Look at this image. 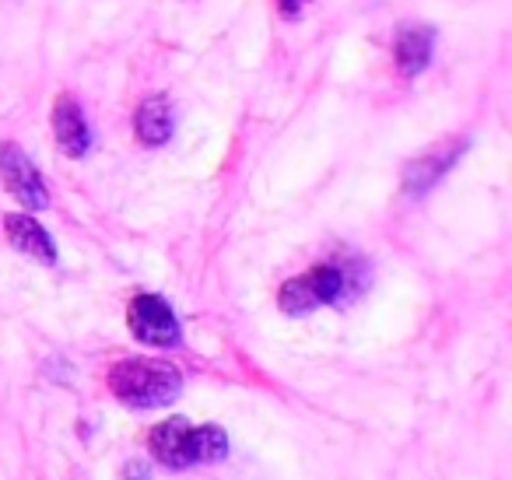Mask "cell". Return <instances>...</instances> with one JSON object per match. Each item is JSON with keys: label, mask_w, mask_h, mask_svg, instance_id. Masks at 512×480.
I'll return each instance as SVG.
<instances>
[{"label": "cell", "mask_w": 512, "mask_h": 480, "mask_svg": "<svg viewBox=\"0 0 512 480\" xmlns=\"http://www.w3.org/2000/svg\"><path fill=\"white\" fill-rule=\"evenodd\" d=\"M432 64V32L428 29H404L397 36V67L404 78H414Z\"/></svg>", "instance_id": "obj_8"}, {"label": "cell", "mask_w": 512, "mask_h": 480, "mask_svg": "<svg viewBox=\"0 0 512 480\" xmlns=\"http://www.w3.org/2000/svg\"><path fill=\"white\" fill-rule=\"evenodd\" d=\"M4 232H8L11 246L29 256V260H39V263L57 260V246H53L50 232H46L36 218H29V214H11V218L4 221Z\"/></svg>", "instance_id": "obj_6"}, {"label": "cell", "mask_w": 512, "mask_h": 480, "mask_svg": "<svg viewBox=\"0 0 512 480\" xmlns=\"http://www.w3.org/2000/svg\"><path fill=\"white\" fill-rule=\"evenodd\" d=\"M278 305H281V312H288V316H306V312H313L320 302H316V295L309 291L306 277H295V281L281 284Z\"/></svg>", "instance_id": "obj_12"}, {"label": "cell", "mask_w": 512, "mask_h": 480, "mask_svg": "<svg viewBox=\"0 0 512 480\" xmlns=\"http://www.w3.org/2000/svg\"><path fill=\"white\" fill-rule=\"evenodd\" d=\"M306 284H309V291H313L320 305H341L344 302V288H348V277H344V270L327 267V263H323V267L309 270Z\"/></svg>", "instance_id": "obj_11"}, {"label": "cell", "mask_w": 512, "mask_h": 480, "mask_svg": "<svg viewBox=\"0 0 512 480\" xmlns=\"http://www.w3.org/2000/svg\"><path fill=\"white\" fill-rule=\"evenodd\" d=\"M123 477H127V480H151L148 463H141V459H134V463H127V470H123Z\"/></svg>", "instance_id": "obj_13"}, {"label": "cell", "mask_w": 512, "mask_h": 480, "mask_svg": "<svg viewBox=\"0 0 512 480\" xmlns=\"http://www.w3.org/2000/svg\"><path fill=\"white\" fill-rule=\"evenodd\" d=\"M109 389L127 407H165L183 389V375L169 361L155 358H127L109 368Z\"/></svg>", "instance_id": "obj_1"}, {"label": "cell", "mask_w": 512, "mask_h": 480, "mask_svg": "<svg viewBox=\"0 0 512 480\" xmlns=\"http://www.w3.org/2000/svg\"><path fill=\"white\" fill-rule=\"evenodd\" d=\"M0 183L8 186V193L18 204L32 207V211L50 207V190H46L39 169L29 162V155L11 141H0Z\"/></svg>", "instance_id": "obj_2"}, {"label": "cell", "mask_w": 512, "mask_h": 480, "mask_svg": "<svg viewBox=\"0 0 512 480\" xmlns=\"http://www.w3.org/2000/svg\"><path fill=\"white\" fill-rule=\"evenodd\" d=\"M127 323H130V333L151 347H176L179 340H183L176 312L158 295H137L127 309Z\"/></svg>", "instance_id": "obj_3"}, {"label": "cell", "mask_w": 512, "mask_h": 480, "mask_svg": "<svg viewBox=\"0 0 512 480\" xmlns=\"http://www.w3.org/2000/svg\"><path fill=\"white\" fill-rule=\"evenodd\" d=\"M151 452L158 463L169 470H186L190 463V421L186 417H169L151 431Z\"/></svg>", "instance_id": "obj_5"}, {"label": "cell", "mask_w": 512, "mask_h": 480, "mask_svg": "<svg viewBox=\"0 0 512 480\" xmlns=\"http://www.w3.org/2000/svg\"><path fill=\"white\" fill-rule=\"evenodd\" d=\"M53 134H57V144L64 148V155H71V158H81L92 148L85 113H81V106L71 95H60V99L53 102Z\"/></svg>", "instance_id": "obj_4"}, {"label": "cell", "mask_w": 512, "mask_h": 480, "mask_svg": "<svg viewBox=\"0 0 512 480\" xmlns=\"http://www.w3.org/2000/svg\"><path fill=\"white\" fill-rule=\"evenodd\" d=\"M228 452V435L218 424L190 428V463H221Z\"/></svg>", "instance_id": "obj_10"}, {"label": "cell", "mask_w": 512, "mask_h": 480, "mask_svg": "<svg viewBox=\"0 0 512 480\" xmlns=\"http://www.w3.org/2000/svg\"><path fill=\"white\" fill-rule=\"evenodd\" d=\"M134 130H137V141L148 144V148H158L172 137V109L165 95H151V99L141 102L134 116Z\"/></svg>", "instance_id": "obj_7"}, {"label": "cell", "mask_w": 512, "mask_h": 480, "mask_svg": "<svg viewBox=\"0 0 512 480\" xmlns=\"http://www.w3.org/2000/svg\"><path fill=\"white\" fill-rule=\"evenodd\" d=\"M460 151H463L460 144H449V148L439 151V155H428V158H421V162H414L411 169H407V190L421 193L432 183H439V176L456 162V158H460Z\"/></svg>", "instance_id": "obj_9"}]
</instances>
